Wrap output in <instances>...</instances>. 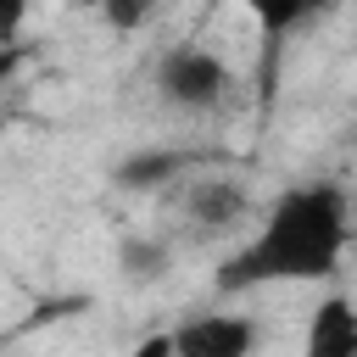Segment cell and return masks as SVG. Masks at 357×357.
<instances>
[{
  "label": "cell",
  "mask_w": 357,
  "mask_h": 357,
  "mask_svg": "<svg viewBox=\"0 0 357 357\" xmlns=\"http://www.w3.org/2000/svg\"><path fill=\"white\" fill-rule=\"evenodd\" d=\"M245 212H251V190H245L240 178L206 173V178H190V184H184V218H190L201 234H223V229H234Z\"/></svg>",
  "instance_id": "277c9868"
},
{
  "label": "cell",
  "mask_w": 357,
  "mask_h": 357,
  "mask_svg": "<svg viewBox=\"0 0 357 357\" xmlns=\"http://www.w3.org/2000/svg\"><path fill=\"white\" fill-rule=\"evenodd\" d=\"M156 95L173 112H218L234 95V67L206 45H173L156 61Z\"/></svg>",
  "instance_id": "7a4b0ae2"
},
{
  "label": "cell",
  "mask_w": 357,
  "mask_h": 357,
  "mask_svg": "<svg viewBox=\"0 0 357 357\" xmlns=\"http://www.w3.org/2000/svg\"><path fill=\"white\" fill-rule=\"evenodd\" d=\"M301 357H357V301L351 296H324L312 307Z\"/></svg>",
  "instance_id": "5b68a950"
},
{
  "label": "cell",
  "mask_w": 357,
  "mask_h": 357,
  "mask_svg": "<svg viewBox=\"0 0 357 357\" xmlns=\"http://www.w3.org/2000/svg\"><path fill=\"white\" fill-rule=\"evenodd\" d=\"M184 167H190V156L173 151V145H162V151H139V156H128V162L117 167V190H156V184L178 178Z\"/></svg>",
  "instance_id": "8992f818"
},
{
  "label": "cell",
  "mask_w": 357,
  "mask_h": 357,
  "mask_svg": "<svg viewBox=\"0 0 357 357\" xmlns=\"http://www.w3.org/2000/svg\"><path fill=\"white\" fill-rule=\"evenodd\" d=\"M117 262H123V279L151 284V279H162V268H167V245H162V240H123Z\"/></svg>",
  "instance_id": "ba28073f"
},
{
  "label": "cell",
  "mask_w": 357,
  "mask_h": 357,
  "mask_svg": "<svg viewBox=\"0 0 357 357\" xmlns=\"http://www.w3.org/2000/svg\"><path fill=\"white\" fill-rule=\"evenodd\" d=\"M100 11H106V22H112L117 33H134V28H145V17L156 11V0H106Z\"/></svg>",
  "instance_id": "9c48e42d"
},
{
  "label": "cell",
  "mask_w": 357,
  "mask_h": 357,
  "mask_svg": "<svg viewBox=\"0 0 357 357\" xmlns=\"http://www.w3.org/2000/svg\"><path fill=\"white\" fill-rule=\"evenodd\" d=\"M351 245V201L335 178L290 184L257 234L218 268L223 290H262V284H318L340 273V257Z\"/></svg>",
  "instance_id": "6da1fadb"
},
{
  "label": "cell",
  "mask_w": 357,
  "mask_h": 357,
  "mask_svg": "<svg viewBox=\"0 0 357 357\" xmlns=\"http://www.w3.org/2000/svg\"><path fill=\"white\" fill-rule=\"evenodd\" d=\"M0 11H6V39H17L22 17H28V0H0Z\"/></svg>",
  "instance_id": "8fae6325"
},
{
  "label": "cell",
  "mask_w": 357,
  "mask_h": 357,
  "mask_svg": "<svg viewBox=\"0 0 357 357\" xmlns=\"http://www.w3.org/2000/svg\"><path fill=\"white\" fill-rule=\"evenodd\" d=\"M128 357H178V346H173V329H162V335H145V340H134V346H128Z\"/></svg>",
  "instance_id": "30bf717a"
},
{
  "label": "cell",
  "mask_w": 357,
  "mask_h": 357,
  "mask_svg": "<svg viewBox=\"0 0 357 357\" xmlns=\"http://www.w3.org/2000/svg\"><path fill=\"white\" fill-rule=\"evenodd\" d=\"M335 0H245V11L257 17V28L268 33V39H284V33H296L301 22H312V17H324Z\"/></svg>",
  "instance_id": "52a82bcc"
},
{
  "label": "cell",
  "mask_w": 357,
  "mask_h": 357,
  "mask_svg": "<svg viewBox=\"0 0 357 357\" xmlns=\"http://www.w3.org/2000/svg\"><path fill=\"white\" fill-rule=\"evenodd\" d=\"M178 357H251L257 351V324L245 312H190L173 329Z\"/></svg>",
  "instance_id": "3957f363"
}]
</instances>
